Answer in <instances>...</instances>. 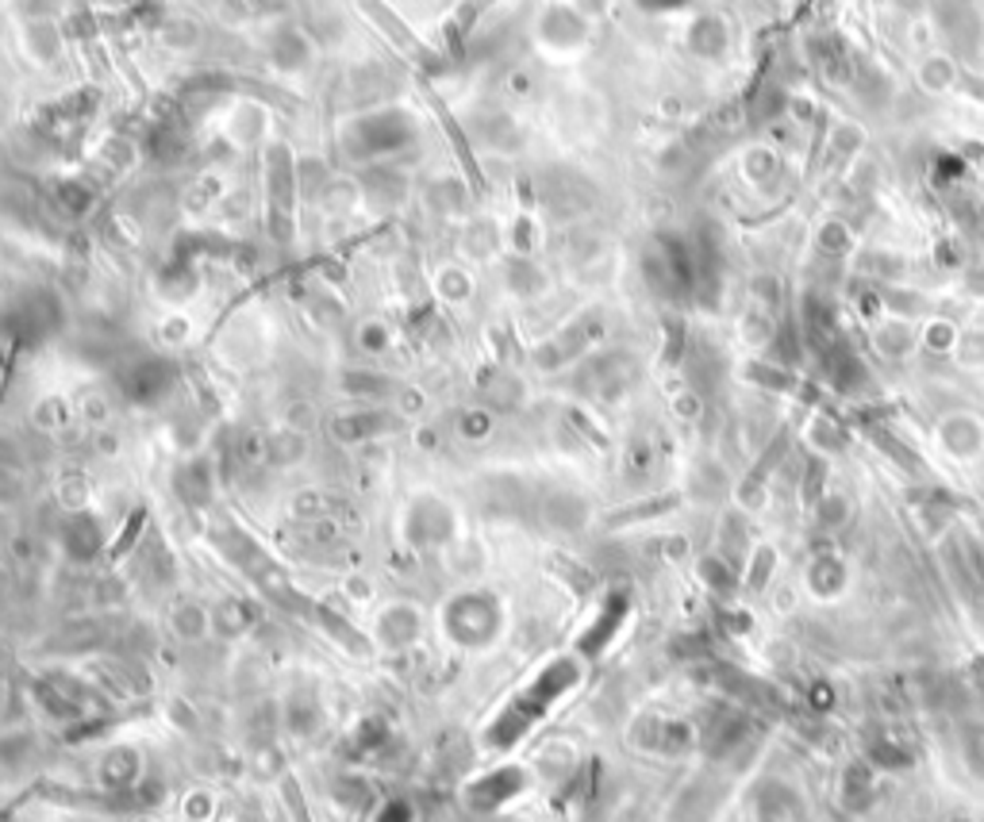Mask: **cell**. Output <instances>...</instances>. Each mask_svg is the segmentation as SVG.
Masks as SVG:
<instances>
[{
	"label": "cell",
	"mask_w": 984,
	"mask_h": 822,
	"mask_svg": "<svg viewBox=\"0 0 984 822\" xmlns=\"http://www.w3.org/2000/svg\"><path fill=\"white\" fill-rule=\"evenodd\" d=\"M488 427H493L488 412H465V416H462V435H465V439H485Z\"/></svg>",
	"instance_id": "cell-10"
},
{
	"label": "cell",
	"mask_w": 984,
	"mask_h": 822,
	"mask_svg": "<svg viewBox=\"0 0 984 822\" xmlns=\"http://www.w3.org/2000/svg\"><path fill=\"white\" fill-rule=\"evenodd\" d=\"M124 384L135 400H154L170 389V361L166 358H142L124 373Z\"/></svg>",
	"instance_id": "cell-5"
},
{
	"label": "cell",
	"mask_w": 984,
	"mask_h": 822,
	"mask_svg": "<svg viewBox=\"0 0 984 822\" xmlns=\"http://www.w3.org/2000/svg\"><path fill=\"white\" fill-rule=\"evenodd\" d=\"M419 147V119L401 104H373L339 127V158L362 170H381Z\"/></svg>",
	"instance_id": "cell-1"
},
{
	"label": "cell",
	"mask_w": 984,
	"mask_h": 822,
	"mask_svg": "<svg viewBox=\"0 0 984 822\" xmlns=\"http://www.w3.org/2000/svg\"><path fill=\"white\" fill-rule=\"evenodd\" d=\"M212 611L205 607V603H177L174 611H170V635L177 638V642H205L208 635H212Z\"/></svg>",
	"instance_id": "cell-6"
},
{
	"label": "cell",
	"mask_w": 984,
	"mask_h": 822,
	"mask_svg": "<svg viewBox=\"0 0 984 822\" xmlns=\"http://www.w3.org/2000/svg\"><path fill=\"white\" fill-rule=\"evenodd\" d=\"M419 635H424L419 607H412V603H389V607L378 611V642L385 650H408V646L419 642Z\"/></svg>",
	"instance_id": "cell-3"
},
{
	"label": "cell",
	"mask_w": 984,
	"mask_h": 822,
	"mask_svg": "<svg viewBox=\"0 0 984 822\" xmlns=\"http://www.w3.org/2000/svg\"><path fill=\"white\" fill-rule=\"evenodd\" d=\"M185 822H208L216 814V799L212 791H189L185 796V807H182Z\"/></svg>",
	"instance_id": "cell-9"
},
{
	"label": "cell",
	"mask_w": 984,
	"mask_h": 822,
	"mask_svg": "<svg viewBox=\"0 0 984 822\" xmlns=\"http://www.w3.org/2000/svg\"><path fill=\"white\" fill-rule=\"evenodd\" d=\"M393 427V416L385 412H347L332 424V431L339 435L343 442H366L373 435H385Z\"/></svg>",
	"instance_id": "cell-8"
},
{
	"label": "cell",
	"mask_w": 984,
	"mask_h": 822,
	"mask_svg": "<svg viewBox=\"0 0 984 822\" xmlns=\"http://www.w3.org/2000/svg\"><path fill=\"white\" fill-rule=\"evenodd\" d=\"M442 627L450 630L458 646L473 650L497 638L500 630V603L493 600V592H458L454 600L442 607Z\"/></svg>",
	"instance_id": "cell-2"
},
{
	"label": "cell",
	"mask_w": 984,
	"mask_h": 822,
	"mask_svg": "<svg viewBox=\"0 0 984 822\" xmlns=\"http://www.w3.org/2000/svg\"><path fill=\"white\" fill-rule=\"evenodd\" d=\"M39 757V738L24 727L0 730V768L4 773H24Z\"/></svg>",
	"instance_id": "cell-7"
},
{
	"label": "cell",
	"mask_w": 984,
	"mask_h": 822,
	"mask_svg": "<svg viewBox=\"0 0 984 822\" xmlns=\"http://www.w3.org/2000/svg\"><path fill=\"white\" fill-rule=\"evenodd\" d=\"M427 511H431V496H424V500L412 503V542H416V546H447L450 531H454V523H450V508L447 503H439L435 516H427Z\"/></svg>",
	"instance_id": "cell-4"
}]
</instances>
